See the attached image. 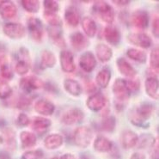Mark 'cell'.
Returning <instances> with one entry per match:
<instances>
[{
    "mask_svg": "<svg viewBox=\"0 0 159 159\" xmlns=\"http://www.w3.org/2000/svg\"><path fill=\"white\" fill-rule=\"evenodd\" d=\"M155 111L154 105L150 102H144L141 103L138 107H133L128 112V119L130 122L142 128H147L149 126L148 120L151 118V116Z\"/></svg>",
    "mask_w": 159,
    "mask_h": 159,
    "instance_id": "1",
    "label": "cell"
},
{
    "mask_svg": "<svg viewBox=\"0 0 159 159\" xmlns=\"http://www.w3.org/2000/svg\"><path fill=\"white\" fill-rule=\"evenodd\" d=\"M112 91H113L115 100L118 102V103L115 105V107L121 106L122 103H124L126 101L128 100L131 96V92L127 88L126 80L122 78H117L115 80L112 87ZM121 107L124 108V107L122 106Z\"/></svg>",
    "mask_w": 159,
    "mask_h": 159,
    "instance_id": "2",
    "label": "cell"
},
{
    "mask_svg": "<svg viewBox=\"0 0 159 159\" xmlns=\"http://www.w3.org/2000/svg\"><path fill=\"white\" fill-rule=\"evenodd\" d=\"M93 11L104 22L111 24L115 21V10L105 1H96L93 5Z\"/></svg>",
    "mask_w": 159,
    "mask_h": 159,
    "instance_id": "3",
    "label": "cell"
},
{
    "mask_svg": "<svg viewBox=\"0 0 159 159\" xmlns=\"http://www.w3.org/2000/svg\"><path fill=\"white\" fill-rule=\"evenodd\" d=\"M92 139L93 132L88 126H78L73 133V141L75 144L80 148H87Z\"/></svg>",
    "mask_w": 159,
    "mask_h": 159,
    "instance_id": "4",
    "label": "cell"
},
{
    "mask_svg": "<svg viewBox=\"0 0 159 159\" xmlns=\"http://www.w3.org/2000/svg\"><path fill=\"white\" fill-rule=\"evenodd\" d=\"M31 67V58L29 49L26 48H21L19 49L17 55V62L15 66L16 72L18 75H26Z\"/></svg>",
    "mask_w": 159,
    "mask_h": 159,
    "instance_id": "5",
    "label": "cell"
},
{
    "mask_svg": "<svg viewBox=\"0 0 159 159\" xmlns=\"http://www.w3.org/2000/svg\"><path fill=\"white\" fill-rule=\"evenodd\" d=\"M19 86L22 91L27 94H30L34 90L41 89L45 86L44 82L41 78H37L35 76H28L22 78L19 82Z\"/></svg>",
    "mask_w": 159,
    "mask_h": 159,
    "instance_id": "6",
    "label": "cell"
},
{
    "mask_svg": "<svg viewBox=\"0 0 159 159\" xmlns=\"http://www.w3.org/2000/svg\"><path fill=\"white\" fill-rule=\"evenodd\" d=\"M3 31L7 37L11 39H22L26 34V28L22 23L7 22L3 27Z\"/></svg>",
    "mask_w": 159,
    "mask_h": 159,
    "instance_id": "7",
    "label": "cell"
},
{
    "mask_svg": "<svg viewBox=\"0 0 159 159\" xmlns=\"http://www.w3.org/2000/svg\"><path fill=\"white\" fill-rule=\"evenodd\" d=\"M84 119V113L80 108L73 107L64 113L60 120L66 126H72L81 122Z\"/></svg>",
    "mask_w": 159,
    "mask_h": 159,
    "instance_id": "8",
    "label": "cell"
},
{
    "mask_svg": "<svg viewBox=\"0 0 159 159\" xmlns=\"http://www.w3.org/2000/svg\"><path fill=\"white\" fill-rule=\"evenodd\" d=\"M28 30L31 38L36 42H41L43 38L42 22L36 17H30L28 20Z\"/></svg>",
    "mask_w": 159,
    "mask_h": 159,
    "instance_id": "9",
    "label": "cell"
},
{
    "mask_svg": "<svg viewBox=\"0 0 159 159\" xmlns=\"http://www.w3.org/2000/svg\"><path fill=\"white\" fill-rule=\"evenodd\" d=\"M60 67L66 73H72L76 70L73 53L69 50H62L59 53Z\"/></svg>",
    "mask_w": 159,
    "mask_h": 159,
    "instance_id": "10",
    "label": "cell"
},
{
    "mask_svg": "<svg viewBox=\"0 0 159 159\" xmlns=\"http://www.w3.org/2000/svg\"><path fill=\"white\" fill-rule=\"evenodd\" d=\"M106 97L102 93L97 92L90 96L86 101V106L92 112H99L106 106Z\"/></svg>",
    "mask_w": 159,
    "mask_h": 159,
    "instance_id": "11",
    "label": "cell"
},
{
    "mask_svg": "<svg viewBox=\"0 0 159 159\" xmlns=\"http://www.w3.org/2000/svg\"><path fill=\"white\" fill-rule=\"evenodd\" d=\"M78 63H79V66L82 70L84 72L89 73L96 68L97 62H96V57L93 54V52L88 51V52H84L80 56Z\"/></svg>",
    "mask_w": 159,
    "mask_h": 159,
    "instance_id": "12",
    "label": "cell"
},
{
    "mask_svg": "<svg viewBox=\"0 0 159 159\" xmlns=\"http://www.w3.org/2000/svg\"><path fill=\"white\" fill-rule=\"evenodd\" d=\"M131 22L134 27L140 30H144L149 26V22H150L148 13L143 10H138L134 11L131 16Z\"/></svg>",
    "mask_w": 159,
    "mask_h": 159,
    "instance_id": "13",
    "label": "cell"
},
{
    "mask_svg": "<svg viewBox=\"0 0 159 159\" xmlns=\"http://www.w3.org/2000/svg\"><path fill=\"white\" fill-rule=\"evenodd\" d=\"M128 41L132 44L140 47L142 48H151L152 45V38L149 36L147 34L143 33H132L128 35Z\"/></svg>",
    "mask_w": 159,
    "mask_h": 159,
    "instance_id": "14",
    "label": "cell"
},
{
    "mask_svg": "<svg viewBox=\"0 0 159 159\" xmlns=\"http://www.w3.org/2000/svg\"><path fill=\"white\" fill-rule=\"evenodd\" d=\"M34 108L39 115L43 116H50L53 115L55 111V105L47 99H39L34 102Z\"/></svg>",
    "mask_w": 159,
    "mask_h": 159,
    "instance_id": "15",
    "label": "cell"
},
{
    "mask_svg": "<svg viewBox=\"0 0 159 159\" xmlns=\"http://www.w3.org/2000/svg\"><path fill=\"white\" fill-rule=\"evenodd\" d=\"M116 66L120 73L128 78H133L137 75V70L124 58H119L116 61Z\"/></svg>",
    "mask_w": 159,
    "mask_h": 159,
    "instance_id": "16",
    "label": "cell"
},
{
    "mask_svg": "<svg viewBox=\"0 0 159 159\" xmlns=\"http://www.w3.org/2000/svg\"><path fill=\"white\" fill-rule=\"evenodd\" d=\"M17 14L16 4L10 0L0 1V16L4 19H11Z\"/></svg>",
    "mask_w": 159,
    "mask_h": 159,
    "instance_id": "17",
    "label": "cell"
},
{
    "mask_svg": "<svg viewBox=\"0 0 159 159\" xmlns=\"http://www.w3.org/2000/svg\"><path fill=\"white\" fill-rule=\"evenodd\" d=\"M144 89L149 97L154 100L159 98V82L155 77H148L144 82Z\"/></svg>",
    "mask_w": 159,
    "mask_h": 159,
    "instance_id": "18",
    "label": "cell"
},
{
    "mask_svg": "<svg viewBox=\"0 0 159 159\" xmlns=\"http://www.w3.org/2000/svg\"><path fill=\"white\" fill-rule=\"evenodd\" d=\"M120 140L122 147L126 150H128V149L133 148L137 144L139 136L131 130H126L122 132Z\"/></svg>",
    "mask_w": 159,
    "mask_h": 159,
    "instance_id": "19",
    "label": "cell"
},
{
    "mask_svg": "<svg viewBox=\"0 0 159 159\" xmlns=\"http://www.w3.org/2000/svg\"><path fill=\"white\" fill-rule=\"evenodd\" d=\"M103 35L107 43L113 46H117L121 40V34L115 26H107L103 31Z\"/></svg>",
    "mask_w": 159,
    "mask_h": 159,
    "instance_id": "20",
    "label": "cell"
},
{
    "mask_svg": "<svg viewBox=\"0 0 159 159\" xmlns=\"http://www.w3.org/2000/svg\"><path fill=\"white\" fill-rule=\"evenodd\" d=\"M70 41L71 47L76 51H82L89 46L88 39L80 32H75L70 36Z\"/></svg>",
    "mask_w": 159,
    "mask_h": 159,
    "instance_id": "21",
    "label": "cell"
},
{
    "mask_svg": "<svg viewBox=\"0 0 159 159\" xmlns=\"http://www.w3.org/2000/svg\"><path fill=\"white\" fill-rule=\"evenodd\" d=\"M52 126V121L48 118L45 117H35L32 121V128L34 132H36L38 134H44L49 127Z\"/></svg>",
    "mask_w": 159,
    "mask_h": 159,
    "instance_id": "22",
    "label": "cell"
},
{
    "mask_svg": "<svg viewBox=\"0 0 159 159\" xmlns=\"http://www.w3.org/2000/svg\"><path fill=\"white\" fill-rule=\"evenodd\" d=\"M96 55L101 62L106 63L112 59L113 51L107 45L104 43H99L96 47Z\"/></svg>",
    "mask_w": 159,
    "mask_h": 159,
    "instance_id": "23",
    "label": "cell"
},
{
    "mask_svg": "<svg viewBox=\"0 0 159 159\" xmlns=\"http://www.w3.org/2000/svg\"><path fill=\"white\" fill-rule=\"evenodd\" d=\"M64 89L68 94L72 96H79L83 92L81 84L77 80L72 78H66L64 81Z\"/></svg>",
    "mask_w": 159,
    "mask_h": 159,
    "instance_id": "24",
    "label": "cell"
},
{
    "mask_svg": "<svg viewBox=\"0 0 159 159\" xmlns=\"http://www.w3.org/2000/svg\"><path fill=\"white\" fill-rule=\"evenodd\" d=\"M82 28L84 34L89 38H93L96 36L97 32V26L96 22L91 17L84 16L81 21Z\"/></svg>",
    "mask_w": 159,
    "mask_h": 159,
    "instance_id": "25",
    "label": "cell"
},
{
    "mask_svg": "<svg viewBox=\"0 0 159 159\" xmlns=\"http://www.w3.org/2000/svg\"><path fill=\"white\" fill-rule=\"evenodd\" d=\"M64 143V138L59 133H52L48 135L44 139L45 147L48 150L59 148Z\"/></svg>",
    "mask_w": 159,
    "mask_h": 159,
    "instance_id": "26",
    "label": "cell"
},
{
    "mask_svg": "<svg viewBox=\"0 0 159 159\" xmlns=\"http://www.w3.org/2000/svg\"><path fill=\"white\" fill-rule=\"evenodd\" d=\"M94 149L98 152H108L113 148V143L104 136H98L93 143Z\"/></svg>",
    "mask_w": 159,
    "mask_h": 159,
    "instance_id": "27",
    "label": "cell"
},
{
    "mask_svg": "<svg viewBox=\"0 0 159 159\" xmlns=\"http://www.w3.org/2000/svg\"><path fill=\"white\" fill-rule=\"evenodd\" d=\"M111 70H109L108 68H107V67L102 68L96 75V84L98 85L99 87H101V88H102V89L107 88L108 84H109V83H110V80H111Z\"/></svg>",
    "mask_w": 159,
    "mask_h": 159,
    "instance_id": "28",
    "label": "cell"
},
{
    "mask_svg": "<svg viewBox=\"0 0 159 159\" xmlns=\"http://www.w3.org/2000/svg\"><path fill=\"white\" fill-rule=\"evenodd\" d=\"M65 19L71 27H77L80 22V14L73 6L68 7L65 11Z\"/></svg>",
    "mask_w": 159,
    "mask_h": 159,
    "instance_id": "29",
    "label": "cell"
},
{
    "mask_svg": "<svg viewBox=\"0 0 159 159\" xmlns=\"http://www.w3.org/2000/svg\"><path fill=\"white\" fill-rule=\"evenodd\" d=\"M20 140L22 148H32L37 143V138L34 133L29 131H22L20 133Z\"/></svg>",
    "mask_w": 159,
    "mask_h": 159,
    "instance_id": "30",
    "label": "cell"
},
{
    "mask_svg": "<svg viewBox=\"0 0 159 159\" xmlns=\"http://www.w3.org/2000/svg\"><path fill=\"white\" fill-rule=\"evenodd\" d=\"M57 59L54 53L50 50L45 49L41 53V64L44 68H52L55 66Z\"/></svg>",
    "mask_w": 159,
    "mask_h": 159,
    "instance_id": "31",
    "label": "cell"
},
{
    "mask_svg": "<svg viewBox=\"0 0 159 159\" xmlns=\"http://www.w3.org/2000/svg\"><path fill=\"white\" fill-rule=\"evenodd\" d=\"M48 34L52 39L53 43L57 45L59 48L66 47V41L62 36V30L61 28H52L50 27L48 29Z\"/></svg>",
    "mask_w": 159,
    "mask_h": 159,
    "instance_id": "32",
    "label": "cell"
},
{
    "mask_svg": "<svg viewBox=\"0 0 159 159\" xmlns=\"http://www.w3.org/2000/svg\"><path fill=\"white\" fill-rule=\"evenodd\" d=\"M126 55L128 58L133 59V61L139 64H144L147 60L146 52L143 50H139L137 48H129L126 51Z\"/></svg>",
    "mask_w": 159,
    "mask_h": 159,
    "instance_id": "33",
    "label": "cell"
},
{
    "mask_svg": "<svg viewBox=\"0 0 159 159\" xmlns=\"http://www.w3.org/2000/svg\"><path fill=\"white\" fill-rule=\"evenodd\" d=\"M46 22L49 24V26L52 28H61L62 27V20L57 13L44 11L43 13Z\"/></svg>",
    "mask_w": 159,
    "mask_h": 159,
    "instance_id": "34",
    "label": "cell"
},
{
    "mask_svg": "<svg viewBox=\"0 0 159 159\" xmlns=\"http://www.w3.org/2000/svg\"><path fill=\"white\" fill-rule=\"evenodd\" d=\"M150 66L155 74L158 75L159 70V48H153L150 55Z\"/></svg>",
    "mask_w": 159,
    "mask_h": 159,
    "instance_id": "35",
    "label": "cell"
},
{
    "mask_svg": "<svg viewBox=\"0 0 159 159\" xmlns=\"http://www.w3.org/2000/svg\"><path fill=\"white\" fill-rule=\"evenodd\" d=\"M21 4L23 9L30 13H37L40 10V2L38 0H22Z\"/></svg>",
    "mask_w": 159,
    "mask_h": 159,
    "instance_id": "36",
    "label": "cell"
},
{
    "mask_svg": "<svg viewBox=\"0 0 159 159\" xmlns=\"http://www.w3.org/2000/svg\"><path fill=\"white\" fill-rule=\"evenodd\" d=\"M137 144H139L140 148L152 147L155 145L156 139L151 134H142L140 138H139Z\"/></svg>",
    "mask_w": 159,
    "mask_h": 159,
    "instance_id": "37",
    "label": "cell"
},
{
    "mask_svg": "<svg viewBox=\"0 0 159 159\" xmlns=\"http://www.w3.org/2000/svg\"><path fill=\"white\" fill-rule=\"evenodd\" d=\"M12 94V89L8 82L4 79L0 78V99L4 100L10 97Z\"/></svg>",
    "mask_w": 159,
    "mask_h": 159,
    "instance_id": "38",
    "label": "cell"
},
{
    "mask_svg": "<svg viewBox=\"0 0 159 159\" xmlns=\"http://www.w3.org/2000/svg\"><path fill=\"white\" fill-rule=\"evenodd\" d=\"M116 126V120L114 116H107L101 122V128L105 132L112 133L115 128Z\"/></svg>",
    "mask_w": 159,
    "mask_h": 159,
    "instance_id": "39",
    "label": "cell"
},
{
    "mask_svg": "<svg viewBox=\"0 0 159 159\" xmlns=\"http://www.w3.org/2000/svg\"><path fill=\"white\" fill-rule=\"evenodd\" d=\"M4 140L6 142L8 147L11 150H14L16 146V141L15 133L10 128L4 130Z\"/></svg>",
    "mask_w": 159,
    "mask_h": 159,
    "instance_id": "40",
    "label": "cell"
},
{
    "mask_svg": "<svg viewBox=\"0 0 159 159\" xmlns=\"http://www.w3.org/2000/svg\"><path fill=\"white\" fill-rule=\"evenodd\" d=\"M32 105V99L27 96H21L16 102V107L21 110H27Z\"/></svg>",
    "mask_w": 159,
    "mask_h": 159,
    "instance_id": "41",
    "label": "cell"
},
{
    "mask_svg": "<svg viewBox=\"0 0 159 159\" xmlns=\"http://www.w3.org/2000/svg\"><path fill=\"white\" fill-rule=\"evenodd\" d=\"M44 153L41 150H34L24 152L21 157V159H42Z\"/></svg>",
    "mask_w": 159,
    "mask_h": 159,
    "instance_id": "42",
    "label": "cell"
},
{
    "mask_svg": "<svg viewBox=\"0 0 159 159\" xmlns=\"http://www.w3.org/2000/svg\"><path fill=\"white\" fill-rule=\"evenodd\" d=\"M43 6L45 8V11L52 13H57L59 9V3L54 0H45L43 1Z\"/></svg>",
    "mask_w": 159,
    "mask_h": 159,
    "instance_id": "43",
    "label": "cell"
},
{
    "mask_svg": "<svg viewBox=\"0 0 159 159\" xmlns=\"http://www.w3.org/2000/svg\"><path fill=\"white\" fill-rule=\"evenodd\" d=\"M127 88L130 92H137L140 89V81L139 78H130L129 80H126Z\"/></svg>",
    "mask_w": 159,
    "mask_h": 159,
    "instance_id": "44",
    "label": "cell"
},
{
    "mask_svg": "<svg viewBox=\"0 0 159 159\" xmlns=\"http://www.w3.org/2000/svg\"><path fill=\"white\" fill-rule=\"evenodd\" d=\"M1 76L4 78V79H11L13 78V71L7 63L2 64L1 66Z\"/></svg>",
    "mask_w": 159,
    "mask_h": 159,
    "instance_id": "45",
    "label": "cell"
},
{
    "mask_svg": "<svg viewBox=\"0 0 159 159\" xmlns=\"http://www.w3.org/2000/svg\"><path fill=\"white\" fill-rule=\"evenodd\" d=\"M17 124H18L20 126H22V127H24V126H27L30 125V117L26 115V114H24V113H20L17 116Z\"/></svg>",
    "mask_w": 159,
    "mask_h": 159,
    "instance_id": "46",
    "label": "cell"
},
{
    "mask_svg": "<svg viewBox=\"0 0 159 159\" xmlns=\"http://www.w3.org/2000/svg\"><path fill=\"white\" fill-rule=\"evenodd\" d=\"M152 34L155 37H159V18L156 16L152 22Z\"/></svg>",
    "mask_w": 159,
    "mask_h": 159,
    "instance_id": "47",
    "label": "cell"
},
{
    "mask_svg": "<svg viewBox=\"0 0 159 159\" xmlns=\"http://www.w3.org/2000/svg\"><path fill=\"white\" fill-rule=\"evenodd\" d=\"M6 48L4 44L0 43V62L2 64L6 63L5 59H6Z\"/></svg>",
    "mask_w": 159,
    "mask_h": 159,
    "instance_id": "48",
    "label": "cell"
},
{
    "mask_svg": "<svg viewBox=\"0 0 159 159\" xmlns=\"http://www.w3.org/2000/svg\"><path fill=\"white\" fill-rule=\"evenodd\" d=\"M113 2L119 6H126L131 3V1L129 0H114Z\"/></svg>",
    "mask_w": 159,
    "mask_h": 159,
    "instance_id": "49",
    "label": "cell"
},
{
    "mask_svg": "<svg viewBox=\"0 0 159 159\" xmlns=\"http://www.w3.org/2000/svg\"><path fill=\"white\" fill-rule=\"evenodd\" d=\"M130 159H145V156L141 154L139 152H135L131 156Z\"/></svg>",
    "mask_w": 159,
    "mask_h": 159,
    "instance_id": "50",
    "label": "cell"
},
{
    "mask_svg": "<svg viewBox=\"0 0 159 159\" xmlns=\"http://www.w3.org/2000/svg\"><path fill=\"white\" fill-rule=\"evenodd\" d=\"M86 89H87L88 92H92L93 90L96 89V86L93 84L92 83H89V84H86Z\"/></svg>",
    "mask_w": 159,
    "mask_h": 159,
    "instance_id": "51",
    "label": "cell"
},
{
    "mask_svg": "<svg viewBox=\"0 0 159 159\" xmlns=\"http://www.w3.org/2000/svg\"><path fill=\"white\" fill-rule=\"evenodd\" d=\"M59 159H76V157L70 153H66V154H64L63 156L59 157Z\"/></svg>",
    "mask_w": 159,
    "mask_h": 159,
    "instance_id": "52",
    "label": "cell"
},
{
    "mask_svg": "<svg viewBox=\"0 0 159 159\" xmlns=\"http://www.w3.org/2000/svg\"><path fill=\"white\" fill-rule=\"evenodd\" d=\"M0 159H11V158H10V157H9L7 154H1Z\"/></svg>",
    "mask_w": 159,
    "mask_h": 159,
    "instance_id": "53",
    "label": "cell"
},
{
    "mask_svg": "<svg viewBox=\"0 0 159 159\" xmlns=\"http://www.w3.org/2000/svg\"><path fill=\"white\" fill-rule=\"evenodd\" d=\"M51 159H59V157H52V158Z\"/></svg>",
    "mask_w": 159,
    "mask_h": 159,
    "instance_id": "54",
    "label": "cell"
}]
</instances>
